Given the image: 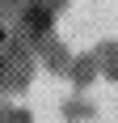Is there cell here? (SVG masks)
<instances>
[]
</instances>
